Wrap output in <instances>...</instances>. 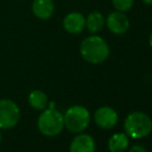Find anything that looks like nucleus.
<instances>
[{
    "label": "nucleus",
    "mask_w": 152,
    "mask_h": 152,
    "mask_svg": "<svg viewBox=\"0 0 152 152\" xmlns=\"http://www.w3.org/2000/svg\"><path fill=\"white\" fill-rule=\"evenodd\" d=\"M81 56L91 64H100L108 59L110 48L107 42L97 35L86 37L80 46Z\"/></svg>",
    "instance_id": "obj_1"
},
{
    "label": "nucleus",
    "mask_w": 152,
    "mask_h": 152,
    "mask_svg": "<svg viewBox=\"0 0 152 152\" xmlns=\"http://www.w3.org/2000/svg\"><path fill=\"white\" fill-rule=\"evenodd\" d=\"M38 130L44 136L55 137L64 128L63 115L54 107H49L42 111L37 119Z\"/></svg>",
    "instance_id": "obj_2"
},
{
    "label": "nucleus",
    "mask_w": 152,
    "mask_h": 152,
    "mask_svg": "<svg viewBox=\"0 0 152 152\" xmlns=\"http://www.w3.org/2000/svg\"><path fill=\"white\" fill-rule=\"evenodd\" d=\"M126 134L132 139H142L147 137L152 130L150 117L143 112H134L126 117L124 121Z\"/></svg>",
    "instance_id": "obj_3"
},
{
    "label": "nucleus",
    "mask_w": 152,
    "mask_h": 152,
    "mask_svg": "<svg viewBox=\"0 0 152 152\" xmlns=\"http://www.w3.org/2000/svg\"><path fill=\"white\" fill-rule=\"evenodd\" d=\"M64 127L70 132H84L90 123V113L83 106H72L63 115Z\"/></svg>",
    "instance_id": "obj_4"
},
{
    "label": "nucleus",
    "mask_w": 152,
    "mask_h": 152,
    "mask_svg": "<svg viewBox=\"0 0 152 152\" xmlns=\"http://www.w3.org/2000/svg\"><path fill=\"white\" fill-rule=\"evenodd\" d=\"M20 109L10 99H0V129H10L20 120Z\"/></svg>",
    "instance_id": "obj_5"
},
{
    "label": "nucleus",
    "mask_w": 152,
    "mask_h": 152,
    "mask_svg": "<svg viewBox=\"0 0 152 152\" xmlns=\"http://www.w3.org/2000/svg\"><path fill=\"white\" fill-rule=\"evenodd\" d=\"M106 25L112 33L121 35L126 33L129 29V20L124 15V12L115 10L107 17Z\"/></svg>",
    "instance_id": "obj_6"
},
{
    "label": "nucleus",
    "mask_w": 152,
    "mask_h": 152,
    "mask_svg": "<svg viewBox=\"0 0 152 152\" xmlns=\"http://www.w3.org/2000/svg\"><path fill=\"white\" fill-rule=\"evenodd\" d=\"M94 121L98 127L110 129L117 124L118 114L111 107H100L94 113Z\"/></svg>",
    "instance_id": "obj_7"
},
{
    "label": "nucleus",
    "mask_w": 152,
    "mask_h": 152,
    "mask_svg": "<svg viewBox=\"0 0 152 152\" xmlns=\"http://www.w3.org/2000/svg\"><path fill=\"white\" fill-rule=\"evenodd\" d=\"M86 18L80 12H70L64 18L63 27L66 32L70 34H79L85 29Z\"/></svg>",
    "instance_id": "obj_8"
},
{
    "label": "nucleus",
    "mask_w": 152,
    "mask_h": 152,
    "mask_svg": "<svg viewBox=\"0 0 152 152\" xmlns=\"http://www.w3.org/2000/svg\"><path fill=\"white\" fill-rule=\"evenodd\" d=\"M95 142L90 134H80L72 139L69 145V152H94Z\"/></svg>",
    "instance_id": "obj_9"
},
{
    "label": "nucleus",
    "mask_w": 152,
    "mask_h": 152,
    "mask_svg": "<svg viewBox=\"0 0 152 152\" xmlns=\"http://www.w3.org/2000/svg\"><path fill=\"white\" fill-rule=\"evenodd\" d=\"M32 12L40 20H48L54 12V3L52 0H33Z\"/></svg>",
    "instance_id": "obj_10"
},
{
    "label": "nucleus",
    "mask_w": 152,
    "mask_h": 152,
    "mask_svg": "<svg viewBox=\"0 0 152 152\" xmlns=\"http://www.w3.org/2000/svg\"><path fill=\"white\" fill-rule=\"evenodd\" d=\"M104 23H106V20H104V17L102 12H92L86 18V26H85V28H87V30L90 33L95 34L104 28Z\"/></svg>",
    "instance_id": "obj_11"
},
{
    "label": "nucleus",
    "mask_w": 152,
    "mask_h": 152,
    "mask_svg": "<svg viewBox=\"0 0 152 152\" xmlns=\"http://www.w3.org/2000/svg\"><path fill=\"white\" fill-rule=\"evenodd\" d=\"M129 140L128 136L122 132L113 134L109 140V150L111 152H124L127 149Z\"/></svg>",
    "instance_id": "obj_12"
},
{
    "label": "nucleus",
    "mask_w": 152,
    "mask_h": 152,
    "mask_svg": "<svg viewBox=\"0 0 152 152\" xmlns=\"http://www.w3.org/2000/svg\"><path fill=\"white\" fill-rule=\"evenodd\" d=\"M28 102L31 108L37 111H42L48 107V96L42 90H32L28 95Z\"/></svg>",
    "instance_id": "obj_13"
},
{
    "label": "nucleus",
    "mask_w": 152,
    "mask_h": 152,
    "mask_svg": "<svg viewBox=\"0 0 152 152\" xmlns=\"http://www.w3.org/2000/svg\"><path fill=\"white\" fill-rule=\"evenodd\" d=\"M112 4L116 10L126 12L132 10L134 5V0H112Z\"/></svg>",
    "instance_id": "obj_14"
},
{
    "label": "nucleus",
    "mask_w": 152,
    "mask_h": 152,
    "mask_svg": "<svg viewBox=\"0 0 152 152\" xmlns=\"http://www.w3.org/2000/svg\"><path fill=\"white\" fill-rule=\"evenodd\" d=\"M129 152H147V150L142 145H134V146L129 149Z\"/></svg>",
    "instance_id": "obj_15"
},
{
    "label": "nucleus",
    "mask_w": 152,
    "mask_h": 152,
    "mask_svg": "<svg viewBox=\"0 0 152 152\" xmlns=\"http://www.w3.org/2000/svg\"><path fill=\"white\" fill-rule=\"evenodd\" d=\"M143 2L148 4V5H152V0H143Z\"/></svg>",
    "instance_id": "obj_16"
},
{
    "label": "nucleus",
    "mask_w": 152,
    "mask_h": 152,
    "mask_svg": "<svg viewBox=\"0 0 152 152\" xmlns=\"http://www.w3.org/2000/svg\"><path fill=\"white\" fill-rule=\"evenodd\" d=\"M149 45H150V48L152 49V32L150 34V37H149Z\"/></svg>",
    "instance_id": "obj_17"
},
{
    "label": "nucleus",
    "mask_w": 152,
    "mask_h": 152,
    "mask_svg": "<svg viewBox=\"0 0 152 152\" xmlns=\"http://www.w3.org/2000/svg\"><path fill=\"white\" fill-rule=\"evenodd\" d=\"M2 142V132H1V129H0V144Z\"/></svg>",
    "instance_id": "obj_18"
}]
</instances>
